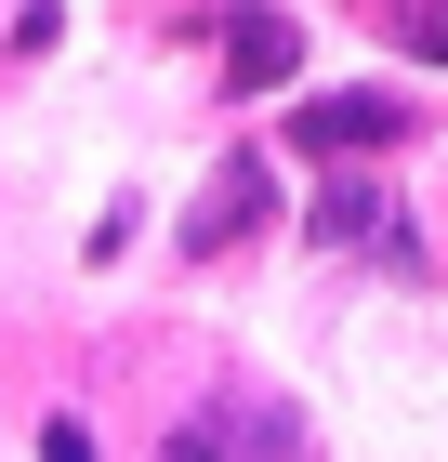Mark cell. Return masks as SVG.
Instances as JSON below:
<instances>
[{
	"mask_svg": "<svg viewBox=\"0 0 448 462\" xmlns=\"http://www.w3.org/2000/svg\"><path fill=\"white\" fill-rule=\"evenodd\" d=\"M304 238H316V251H343V264H422V251H409V212H396V185H370L356 159L330 172V199L304 212Z\"/></svg>",
	"mask_w": 448,
	"mask_h": 462,
	"instance_id": "cell-1",
	"label": "cell"
},
{
	"mask_svg": "<svg viewBox=\"0 0 448 462\" xmlns=\"http://www.w3.org/2000/svg\"><path fill=\"white\" fill-rule=\"evenodd\" d=\"M409 133H422L409 93H316V106H290V145L330 159V172H343V159H382V145H409Z\"/></svg>",
	"mask_w": 448,
	"mask_h": 462,
	"instance_id": "cell-2",
	"label": "cell"
},
{
	"mask_svg": "<svg viewBox=\"0 0 448 462\" xmlns=\"http://www.w3.org/2000/svg\"><path fill=\"white\" fill-rule=\"evenodd\" d=\"M264 212H277V172L251 159V145H224V172L198 185V212L172 225V251H198V264H211V251H238V238H251Z\"/></svg>",
	"mask_w": 448,
	"mask_h": 462,
	"instance_id": "cell-3",
	"label": "cell"
},
{
	"mask_svg": "<svg viewBox=\"0 0 448 462\" xmlns=\"http://www.w3.org/2000/svg\"><path fill=\"white\" fill-rule=\"evenodd\" d=\"M224 93H277V79L304 67V27H290V14H277V0H224Z\"/></svg>",
	"mask_w": 448,
	"mask_h": 462,
	"instance_id": "cell-4",
	"label": "cell"
},
{
	"mask_svg": "<svg viewBox=\"0 0 448 462\" xmlns=\"http://www.w3.org/2000/svg\"><path fill=\"white\" fill-rule=\"evenodd\" d=\"M198 449H304V410H277V396H224V410L172 423V462H198Z\"/></svg>",
	"mask_w": 448,
	"mask_h": 462,
	"instance_id": "cell-5",
	"label": "cell"
},
{
	"mask_svg": "<svg viewBox=\"0 0 448 462\" xmlns=\"http://www.w3.org/2000/svg\"><path fill=\"white\" fill-rule=\"evenodd\" d=\"M370 14L409 40V53H435V67H448V0H370Z\"/></svg>",
	"mask_w": 448,
	"mask_h": 462,
	"instance_id": "cell-6",
	"label": "cell"
}]
</instances>
